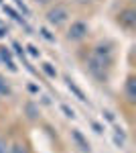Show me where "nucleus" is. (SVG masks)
Segmentation results:
<instances>
[{"label": "nucleus", "instance_id": "f257e3e1", "mask_svg": "<svg viewBox=\"0 0 136 153\" xmlns=\"http://www.w3.org/2000/svg\"><path fill=\"white\" fill-rule=\"evenodd\" d=\"M67 19H69V10H67V6H63V4H55L53 8L47 10V23L53 25V27L65 25Z\"/></svg>", "mask_w": 136, "mask_h": 153}, {"label": "nucleus", "instance_id": "f03ea898", "mask_svg": "<svg viewBox=\"0 0 136 153\" xmlns=\"http://www.w3.org/2000/svg\"><path fill=\"white\" fill-rule=\"evenodd\" d=\"M91 59L98 61L104 68H110V63H112V47H110L108 43H98V45L93 47Z\"/></svg>", "mask_w": 136, "mask_h": 153}, {"label": "nucleus", "instance_id": "7ed1b4c3", "mask_svg": "<svg viewBox=\"0 0 136 153\" xmlns=\"http://www.w3.org/2000/svg\"><path fill=\"white\" fill-rule=\"evenodd\" d=\"M87 31H90L87 23H83V21H75V23H71V27H69L67 39H69V41H81V39L87 37Z\"/></svg>", "mask_w": 136, "mask_h": 153}, {"label": "nucleus", "instance_id": "20e7f679", "mask_svg": "<svg viewBox=\"0 0 136 153\" xmlns=\"http://www.w3.org/2000/svg\"><path fill=\"white\" fill-rule=\"evenodd\" d=\"M118 23L122 25L124 29H134L136 27V12L132 8H124L118 14Z\"/></svg>", "mask_w": 136, "mask_h": 153}, {"label": "nucleus", "instance_id": "39448f33", "mask_svg": "<svg viewBox=\"0 0 136 153\" xmlns=\"http://www.w3.org/2000/svg\"><path fill=\"white\" fill-rule=\"evenodd\" d=\"M124 98L130 102V104H134L136 102V78L134 76H128L124 82Z\"/></svg>", "mask_w": 136, "mask_h": 153}, {"label": "nucleus", "instance_id": "423d86ee", "mask_svg": "<svg viewBox=\"0 0 136 153\" xmlns=\"http://www.w3.org/2000/svg\"><path fill=\"white\" fill-rule=\"evenodd\" d=\"M0 61H2V63L12 71V74H16V71H18V65H16V63H14V59H12V51L8 47H4V45L0 47Z\"/></svg>", "mask_w": 136, "mask_h": 153}, {"label": "nucleus", "instance_id": "0eeeda50", "mask_svg": "<svg viewBox=\"0 0 136 153\" xmlns=\"http://www.w3.org/2000/svg\"><path fill=\"white\" fill-rule=\"evenodd\" d=\"M65 84H67L69 92H71V94L75 96V98H77L79 102H87V104H90V100H87V96H85V92H83V90H81L79 86L75 84V80H71L69 76H65Z\"/></svg>", "mask_w": 136, "mask_h": 153}, {"label": "nucleus", "instance_id": "6e6552de", "mask_svg": "<svg viewBox=\"0 0 136 153\" xmlns=\"http://www.w3.org/2000/svg\"><path fill=\"white\" fill-rule=\"evenodd\" d=\"M71 139L77 143V147H79L83 153H90L91 151V145H90V141L83 137V133H81L79 129H71Z\"/></svg>", "mask_w": 136, "mask_h": 153}, {"label": "nucleus", "instance_id": "1a4fd4ad", "mask_svg": "<svg viewBox=\"0 0 136 153\" xmlns=\"http://www.w3.org/2000/svg\"><path fill=\"white\" fill-rule=\"evenodd\" d=\"M2 10L6 12V14H8V16L12 19V21H16L18 25H23L26 31H31V29H29V25H26V21H24V16H21V12H18V10H14L12 6H6V4H2Z\"/></svg>", "mask_w": 136, "mask_h": 153}, {"label": "nucleus", "instance_id": "9d476101", "mask_svg": "<svg viewBox=\"0 0 136 153\" xmlns=\"http://www.w3.org/2000/svg\"><path fill=\"white\" fill-rule=\"evenodd\" d=\"M114 145L118 147V149H122L126 145V133H124V129L122 127H114Z\"/></svg>", "mask_w": 136, "mask_h": 153}, {"label": "nucleus", "instance_id": "9b49d317", "mask_svg": "<svg viewBox=\"0 0 136 153\" xmlns=\"http://www.w3.org/2000/svg\"><path fill=\"white\" fill-rule=\"evenodd\" d=\"M10 94H12L10 84H8V80L0 74V96H10Z\"/></svg>", "mask_w": 136, "mask_h": 153}, {"label": "nucleus", "instance_id": "f8f14e48", "mask_svg": "<svg viewBox=\"0 0 136 153\" xmlns=\"http://www.w3.org/2000/svg\"><path fill=\"white\" fill-rule=\"evenodd\" d=\"M41 70L45 71V76H49V78H53V80L57 78V70H55V65H53V63L43 61V63H41Z\"/></svg>", "mask_w": 136, "mask_h": 153}, {"label": "nucleus", "instance_id": "ddd939ff", "mask_svg": "<svg viewBox=\"0 0 136 153\" xmlns=\"http://www.w3.org/2000/svg\"><path fill=\"white\" fill-rule=\"evenodd\" d=\"M39 33H41V37H43V39H47L49 43H55V35H53L47 27H41V29H39Z\"/></svg>", "mask_w": 136, "mask_h": 153}, {"label": "nucleus", "instance_id": "4468645a", "mask_svg": "<svg viewBox=\"0 0 136 153\" xmlns=\"http://www.w3.org/2000/svg\"><path fill=\"white\" fill-rule=\"evenodd\" d=\"M14 4H16V8L23 12L24 16H31V10H29V6L24 4V0H14Z\"/></svg>", "mask_w": 136, "mask_h": 153}, {"label": "nucleus", "instance_id": "2eb2a0df", "mask_svg": "<svg viewBox=\"0 0 136 153\" xmlns=\"http://www.w3.org/2000/svg\"><path fill=\"white\" fill-rule=\"evenodd\" d=\"M26 112H29V118H37V117H39V108H37L33 102L26 104Z\"/></svg>", "mask_w": 136, "mask_h": 153}, {"label": "nucleus", "instance_id": "dca6fc26", "mask_svg": "<svg viewBox=\"0 0 136 153\" xmlns=\"http://www.w3.org/2000/svg\"><path fill=\"white\" fill-rule=\"evenodd\" d=\"M8 153H29V149H26L24 145H21V143H16V145H10Z\"/></svg>", "mask_w": 136, "mask_h": 153}, {"label": "nucleus", "instance_id": "f3484780", "mask_svg": "<svg viewBox=\"0 0 136 153\" xmlns=\"http://www.w3.org/2000/svg\"><path fill=\"white\" fill-rule=\"evenodd\" d=\"M12 49H14V53H16L21 59H24V49H23V45H21L18 41H14V43H12Z\"/></svg>", "mask_w": 136, "mask_h": 153}, {"label": "nucleus", "instance_id": "a211bd4d", "mask_svg": "<svg viewBox=\"0 0 136 153\" xmlns=\"http://www.w3.org/2000/svg\"><path fill=\"white\" fill-rule=\"evenodd\" d=\"M61 112H63L67 118H75V110H73V108H69L67 104H61Z\"/></svg>", "mask_w": 136, "mask_h": 153}, {"label": "nucleus", "instance_id": "6ab92c4d", "mask_svg": "<svg viewBox=\"0 0 136 153\" xmlns=\"http://www.w3.org/2000/svg\"><path fill=\"white\" fill-rule=\"evenodd\" d=\"M26 53H29L31 57H41V51L35 47V45H26Z\"/></svg>", "mask_w": 136, "mask_h": 153}, {"label": "nucleus", "instance_id": "aec40b11", "mask_svg": "<svg viewBox=\"0 0 136 153\" xmlns=\"http://www.w3.org/2000/svg\"><path fill=\"white\" fill-rule=\"evenodd\" d=\"M102 114H104V118H106V120H108V123H116V117H114V112L112 110H108V108H106V110H102Z\"/></svg>", "mask_w": 136, "mask_h": 153}, {"label": "nucleus", "instance_id": "412c9836", "mask_svg": "<svg viewBox=\"0 0 136 153\" xmlns=\"http://www.w3.org/2000/svg\"><path fill=\"white\" fill-rule=\"evenodd\" d=\"M8 149H10V145H8V141L0 137V153H8Z\"/></svg>", "mask_w": 136, "mask_h": 153}, {"label": "nucleus", "instance_id": "4be33fe9", "mask_svg": "<svg viewBox=\"0 0 136 153\" xmlns=\"http://www.w3.org/2000/svg\"><path fill=\"white\" fill-rule=\"evenodd\" d=\"M90 125H91V129L96 131L98 135H102V133H104V127H102V125H100V123H96V120H91Z\"/></svg>", "mask_w": 136, "mask_h": 153}, {"label": "nucleus", "instance_id": "5701e85b", "mask_svg": "<svg viewBox=\"0 0 136 153\" xmlns=\"http://www.w3.org/2000/svg\"><path fill=\"white\" fill-rule=\"evenodd\" d=\"M6 33H8V29L0 25V39H4V37H6Z\"/></svg>", "mask_w": 136, "mask_h": 153}, {"label": "nucleus", "instance_id": "b1692460", "mask_svg": "<svg viewBox=\"0 0 136 153\" xmlns=\"http://www.w3.org/2000/svg\"><path fill=\"white\" fill-rule=\"evenodd\" d=\"M29 90H31V92H35V94H37V92H39V88H37V86H35V84H29Z\"/></svg>", "mask_w": 136, "mask_h": 153}, {"label": "nucleus", "instance_id": "393cba45", "mask_svg": "<svg viewBox=\"0 0 136 153\" xmlns=\"http://www.w3.org/2000/svg\"><path fill=\"white\" fill-rule=\"evenodd\" d=\"M75 2H79V4H87V2H93V0H75Z\"/></svg>", "mask_w": 136, "mask_h": 153}, {"label": "nucleus", "instance_id": "a878e982", "mask_svg": "<svg viewBox=\"0 0 136 153\" xmlns=\"http://www.w3.org/2000/svg\"><path fill=\"white\" fill-rule=\"evenodd\" d=\"M35 2H37V4H47L49 0H35Z\"/></svg>", "mask_w": 136, "mask_h": 153}, {"label": "nucleus", "instance_id": "bb28decb", "mask_svg": "<svg viewBox=\"0 0 136 153\" xmlns=\"http://www.w3.org/2000/svg\"><path fill=\"white\" fill-rule=\"evenodd\" d=\"M0 4H2V0H0Z\"/></svg>", "mask_w": 136, "mask_h": 153}]
</instances>
